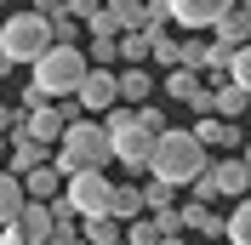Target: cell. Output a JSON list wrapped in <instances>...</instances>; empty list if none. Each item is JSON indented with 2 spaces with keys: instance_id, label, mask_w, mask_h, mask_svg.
<instances>
[{
  "instance_id": "1",
  "label": "cell",
  "mask_w": 251,
  "mask_h": 245,
  "mask_svg": "<svg viewBox=\"0 0 251 245\" xmlns=\"http://www.w3.org/2000/svg\"><path fill=\"white\" fill-rule=\"evenodd\" d=\"M205 166H211V160H205V148H200V143L188 137V131H177V125H166V131L154 137V148H149V166H143V171H149L154 183L188 188Z\"/></svg>"
},
{
  "instance_id": "2",
  "label": "cell",
  "mask_w": 251,
  "mask_h": 245,
  "mask_svg": "<svg viewBox=\"0 0 251 245\" xmlns=\"http://www.w3.org/2000/svg\"><path fill=\"white\" fill-rule=\"evenodd\" d=\"M109 166V137L97 120H69L63 125L57 148H51V171L57 177H75V171H103Z\"/></svg>"
},
{
  "instance_id": "3",
  "label": "cell",
  "mask_w": 251,
  "mask_h": 245,
  "mask_svg": "<svg viewBox=\"0 0 251 245\" xmlns=\"http://www.w3.org/2000/svg\"><path fill=\"white\" fill-rule=\"evenodd\" d=\"M80 74H86L80 46H46L40 57L29 63V92L40 97V103H63V97H75Z\"/></svg>"
},
{
  "instance_id": "4",
  "label": "cell",
  "mask_w": 251,
  "mask_h": 245,
  "mask_svg": "<svg viewBox=\"0 0 251 245\" xmlns=\"http://www.w3.org/2000/svg\"><path fill=\"white\" fill-rule=\"evenodd\" d=\"M46 46H51V29H46L40 12H12L6 23H0V51H6L12 63H34Z\"/></svg>"
},
{
  "instance_id": "5",
  "label": "cell",
  "mask_w": 251,
  "mask_h": 245,
  "mask_svg": "<svg viewBox=\"0 0 251 245\" xmlns=\"http://www.w3.org/2000/svg\"><path fill=\"white\" fill-rule=\"evenodd\" d=\"M109 177L103 171H75V177H63V205L80 217V222H92V217H109Z\"/></svg>"
},
{
  "instance_id": "6",
  "label": "cell",
  "mask_w": 251,
  "mask_h": 245,
  "mask_svg": "<svg viewBox=\"0 0 251 245\" xmlns=\"http://www.w3.org/2000/svg\"><path fill=\"white\" fill-rule=\"evenodd\" d=\"M228 6H240V0H166V17L188 34H205V29H217V17Z\"/></svg>"
},
{
  "instance_id": "7",
  "label": "cell",
  "mask_w": 251,
  "mask_h": 245,
  "mask_svg": "<svg viewBox=\"0 0 251 245\" xmlns=\"http://www.w3.org/2000/svg\"><path fill=\"white\" fill-rule=\"evenodd\" d=\"M114 103H120V97H114V69H86V74H80V86H75L80 120H86V114H109Z\"/></svg>"
},
{
  "instance_id": "8",
  "label": "cell",
  "mask_w": 251,
  "mask_h": 245,
  "mask_svg": "<svg viewBox=\"0 0 251 245\" xmlns=\"http://www.w3.org/2000/svg\"><path fill=\"white\" fill-rule=\"evenodd\" d=\"M63 108L57 103H40V108H29V114H17V137H29V143H40V148H57V137H63Z\"/></svg>"
},
{
  "instance_id": "9",
  "label": "cell",
  "mask_w": 251,
  "mask_h": 245,
  "mask_svg": "<svg viewBox=\"0 0 251 245\" xmlns=\"http://www.w3.org/2000/svg\"><path fill=\"white\" fill-rule=\"evenodd\" d=\"M160 92L177 97V103H188L194 114H211V86H205V74H194V69H166Z\"/></svg>"
},
{
  "instance_id": "10",
  "label": "cell",
  "mask_w": 251,
  "mask_h": 245,
  "mask_svg": "<svg viewBox=\"0 0 251 245\" xmlns=\"http://www.w3.org/2000/svg\"><path fill=\"white\" fill-rule=\"evenodd\" d=\"M205 183H211L217 199H246L251 194V166L240 160V154H228V160H217V166H205Z\"/></svg>"
},
{
  "instance_id": "11",
  "label": "cell",
  "mask_w": 251,
  "mask_h": 245,
  "mask_svg": "<svg viewBox=\"0 0 251 245\" xmlns=\"http://www.w3.org/2000/svg\"><path fill=\"white\" fill-rule=\"evenodd\" d=\"M149 148H154V137H149L137 120L126 125V131H109V160H120L126 171H143V166H149Z\"/></svg>"
},
{
  "instance_id": "12",
  "label": "cell",
  "mask_w": 251,
  "mask_h": 245,
  "mask_svg": "<svg viewBox=\"0 0 251 245\" xmlns=\"http://www.w3.org/2000/svg\"><path fill=\"white\" fill-rule=\"evenodd\" d=\"M154 69L149 63H131V69H120L114 74V97H120V108H137V103H154Z\"/></svg>"
},
{
  "instance_id": "13",
  "label": "cell",
  "mask_w": 251,
  "mask_h": 245,
  "mask_svg": "<svg viewBox=\"0 0 251 245\" xmlns=\"http://www.w3.org/2000/svg\"><path fill=\"white\" fill-rule=\"evenodd\" d=\"M188 137L200 143V148H240V125L217 120V114H200V120L188 125Z\"/></svg>"
},
{
  "instance_id": "14",
  "label": "cell",
  "mask_w": 251,
  "mask_h": 245,
  "mask_svg": "<svg viewBox=\"0 0 251 245\" xmlns=\"http://www.w3.org/2000/svg\"><path fill=\"white\" fill-rule=\"evenodd\" d=\"M177 222H183V234H200V245H217L223 240V217L211 211V205H177Z\"/></svg>"
},
{
  "instance_id": "15",
  "label": "cell",
  "mask_w": 251,
  "mask_h": 245,
  "mask_svg": "<svg viewBox=\"0 0 251 245\" xmlns=\"http://www.w3.org/2000/svg\"><path fill=\"white\" fill-rule=\"evenodd\" d=\"M17 234H23V245H51V211L40 205V199H23V211H17V222H12Z\"/></svg>"
},
{
  "instance_id": "16",
  "label": "cell",
  "mask_w": 251,
  "mask_h": 245,
  "mask_svg": "<svg viewBox=\"0 0 251 245\" xmlns=\"http://www.w3.org/2000/svg\"><path fill=\"white\" fill-rule=\"evenodd\" d=\"M17 183H23V199H40V205L63 194V177H57V171H51V160H46V166H34V171H23Z\"/></svg>"
},
{
  "instance_id": "17",
  "label": "cell",
  "mask_w": 251,
  "mask_h": 245,
  "mask_svg": "<svg viewBox=\"0 0 251 245\" xmlns=\"http://www.w3.org/2000/svg\"><path fill=\"white\" fill-rule=\"evenodd\" d=\"M211 34H217V46H246V40H251V12H246V6H228Z\"/></svg>"
},
{
  "instance_id": "18",
  "label": "cell",
  "mask_w": 251,
  "mask_h": 245,
  "mask_svg": "<svg viewBox=\"0 0 251 245\" xmlns=\"http://www.w3.org/2000/svg\"><path fill=\"white\" fill-rule=\"evenodd\" d=\"M6 154H12V177H23V171H34V166H46L51 160V148H40V143H29V137H6Z\"/></svg>"
},
{
  "instance_id": "19",
  "label": "cell",
  "mask_w": 251,
  "mask_h": 245,
  "mask_svg": "<svg viewBox=\"0 0 251 245\" xmlns=\"http://www.w3.org/2000/svg\"><path fill=\"white\" fill-rule=\"evenodd\" d=\"M246 103H251V92H240V86H228V80L211 86V114H217V120H234V125H240Z\"/></svg>"
},
{
  "instance_id": "20",
  "label": "cell",
  "mask_w": 251,
  "mask_h": 245,
  "mask_svg": "<svg viewBox=\"0 0 251 245\" xmlns=\"http://www.w3.org/2000/svg\"><path fill=\"white\" fill-rule=\"evenodd\" d=\"M109 217L120 222V228L131 222V217H143V194H137V183H114V188H109Z\"/></svg>"
},
{
  "instance_id": "21",
  "label": "cell",
  "mask_w": 251,
  "mask_h": 245,
  "mask_svg": "<svg viewBox=\"0 0 251 245\" xmlns=\"http://www.w3.org/2000/svg\"><path fill=\"white\" fill-rule=\"evenodd\" d=\"M223 240L228 245H251V199H234V211L223 217Z\"/></svg>"
},
{
  "instance_id": "22",
  "label": "cell",
  "mask_w": 251,
  "mask_h": 245,
  "mask_svg": "<svg viewBox=\"0 0 251 245\" xmlns=\"http://www.w3.org/2000/svg\"><path fill=\"white\" fill-rule=\"evenodd\" d=\"M17 211H23V183H17L12 171H0V228L17 222Z\"/></svg>"
},
{
  "instance_id": "23",
  "label": "cell",
  "mask_w": 251,
  "mask_h": 245,
  "mask_svg": "<svg viewBox=\"0 0 251 245\" xmlns=\"http://www.w3.org/2000/svg\"><path fill=\"white\" fill-rule=\"evenodd\" d=\"M114 57L131 69V63H149V29H131V34H120L114 40Z\"/></svg>"
},
{
  "instance_id": "24",
  "label": "cell",
  "mask_w": 251,
  "mask_h": 245,
  "mask_svg": "<svg viewBox=\"0 0 251 245\" xmlns=\"http://www.w3.org/2000/svg\"><path fill=\"white\" fill-rule=\"evenodd\" d=\"M137 194H143V211H172V205H177V188L172 183H154V177L137 183Z\"/></svg>"
},
{
  "instance_id": "25",
  "label": "cell",
  "mask_w": 251,
  "mask_h": 245,
  "mask_svg": "<svg viewBox=\"0 0 251 245\" xmlns=\"http://www.w3.org/2000/svg\"><path fill=\"white\" fill-rule=\"evenodd\" d=\"M80 240H86V245H126V240H120V222H114V217H92V222L80 228Z\"/></svg>"
},
{
  "instance_id": "26",
  "label": "cell",
  "mask_w": 251,
  "mask_h": 245,
  "mask_svg": "<svg viewBox=\"0 0 251 245\" xmlns=\"http://www.w3.org/2000/svg\"><path fill=\"white\" fill-rule=\"evenodd\" d=\"M103 6H109V17L120 23V34L143 29V0H103Z\"/></svg>"
},
{
  "instance_id": "27",
  "label": "cell",
  "mask_w": 251,
  "mask_h": 245,
  "mask_svg": "<svg viewBox=\"0 0 251 245\" xmlns=\"http://www.w3.org/2000/svg\"><path fill=\"white\" fill-rule=\"evenodd\" d=\"M228 51H234V46H217V40H205V57H200V74H223V69H228Z\"/></svg>"
},
{
  "instance_id": "28",
  "label": "cell",
  "mask_w": 251,
  "mask_h": 245,
  "mask_svg": "<svg viewBox=\"0 0 251 245\" xmlns=\"http://www.w3.org/2000/svg\"><path fill=\"white\" fill-rule=\"evenodd\" d=\"M63 12H69V17L80 23V29H86V17L97 12V0H63Z\"/></svg>"
},
{
  "instance_id": "29",
  "label": "cell",
  "mask_w": 251,
  "mask_h": 245,
  "mask_svg": "<svg viewBox=\"0 0 251 245\" xmlns=\"http://www.w3.org/2000/svg\"><path fill=\"white\" fill-rule=\"evenodd\" d=\"M12 125H17V108H6V103H0V137H6Z\"/></svg>"
},
{
  "instance_id": "30",
  "label": "cell",
  "mask_w": 251,
  "mask_h": 245,
  "mask_svg": "<svg viewBox=\"0 0 251 245\" xmlns=\"http://www.w3.org/2000/svg\"><path fill=\"white\" fill-rule=\"evenodd\" d=\"M0 245H23V234H17L12 222H6V228H0Z\"/></svg>"
},
{
  "instance_id": "31",
  "label": "cell",
  "mask_w": 251,
  "mask_h": 245,
  "mask_svg": "<svg viewBox=\"0 0 251 245\" xmlns=\"http://www.w3.org/2000/svg\"><path fill=\"white\" fill-rule=\"evenodd\" d=\"M154 245H194V240H188V234H160Z\"/></svg>"
},
{
  "instance_id": "32",
  "label": "cell",
  "mask_w": 251,
  "mask_h": 245,
  "mask_svg": "<svg viewBox=\"0 0 251 245\" xmlns=\"http://www.w3.org/2000/svg\"><path fill=\"white\" fill-rule=\"evenodd\" d=\"M12 69H17V63H12V57H6V51H0V80H6V74H12Z\"/></svg>"
},
{
  "instance_id": "33",
  "label": "cell",
  "mask_w": 251,
  "mask_h": 245,
  "mask_svg": "<svg viewBox=\"0 0 251 245\" xmlns=\"http://www.w3.org/2000/svg\"><path fill=\"white\" fill-rule=\"evenodd\" d=\"M0 154H6V137H0Z\"/></svg>"
}]
</instances>
